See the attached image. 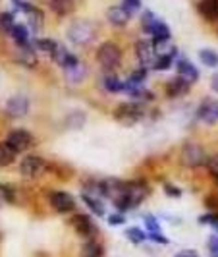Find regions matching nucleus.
Wrapping results in <instances>:
<instances>
[{"instance_id": "nucleus-1", "label": "nucleus", "mask_w": 218, "mask_h": 257, "mask_svg": "<svg viewBox=\"0 0 218 257\" xmlns=\"http://www.w3.org/2000/svg\"><path fill=\"white\" fill-rule=\"evenodd\" d=\"M149 195V186L141 180H133V182H124L122 186V192L116 197L114 207L118 211H129V209H135L137 205H141L143 201L147 199Z\"/></svg>"}, {"instance_id": "nucleus-2", "label": "nucleus", "mask_w": 218, "mask_h": 257, "mask_svg": "<svg viewBox=\"0 0 218 257\" xmlns=\"http://www.w3.org/2000/svg\"><path fill=\"white\" fill-rule=\"evenodd\" d=\"M97 62L106 72H114L122 62V49L112 41H106L97 49Z\"/></svg>"}, {"instance_id": "nucleus-3", "label": "nucleus", "mask_w": 218, "mask_h": 257, "mask_svg": "<svg viewBox=\"0 0 218 257\" xmlns=\"http://www.w3.org/2000/svg\"><path fill=\"white\" fill-rule=\"evenodd\" d=\"M97 37V26L93 22H87V20H79L76 24L68 27V39L74 43V45H79V47H85L89 45L93 39Z\"/></svg>"}, {"instance_id": "nucleus-4", "label": "nucleus", "mask_w": 218, "mask_h": 257, "mask_svg": "<svg viewBox=\"0 0 218 257\" xmlns=\"http://www.w3.org/2000/svg\"><path fill=\"white\" fill-rule=\"evenodd\" d=\"M206 159H208V157H206L205 149H203L199 143H185V145L181 147L180 161L183 167H187V168L205 167Z\"/></svg>"}, {"instance_id": "nucleus-5", "label": "nucleus", "mask_w": 218, "mask_h": 257, "mask_svg": "<svg viewBox=\"0 0 218 257\" xmlns=\"http://www.w3.org/2000/svg\"><path fill=\"white\" fill-rule=\"evenodd\" d=\"M143 116H145V108H143L141 103H137V101L122 103L120 106H116V110H114L116 120H120L122 124H128V126L139 122Z\"/></svg>"}, {"instance_id": "nucleus-6", "label": "nucleus", "mask_w": 218, "mask_h": 257, "mask_svg": "<svg viewBox=\"0 0 218 257\" xmlns=\"http://www.w3.org/2000/svg\"><path fill=\"white\" fill-rule=\"evenodd\" d=\"M47 170V161L43 157H37V155H27L26 159L20 163V172L24 178H29V180H35L39 176H43Z\"/></svg>"}, {"instance_id": "nucleus-7", "label": "nucleus", "mask_w": 218, "mask_h": 257, "mask_svg": "<svg viewBox=\"0 0 218 257\" xmlns=\"http://www.w3.org/2000/svg\"><path fill=\"white\" fill-rule=\"evenodd\" d=\"M49 205L56 213H72L76 209V197L64 190H54L49 193Z\"/></svg>"}, {"instance_id": "nucleus-8", "label": "nucleus", "mask_w": 218, "mask_h": 257, "mask_svg": "<svg viewBox=\"0 0 218 257\" xmlns=\"http://www.w3.org/2000/svg\"><path fill=\"white\" fill-rule=\"evenodd\" d=\"M72 226H74V230L79 234V236H83V238H95L97 234H99V226H97V222L93 220V217L89 215H85V213H77L72 217Z\"/></svg>"}, {"instance_id": "nucleus-9", "label": "nucleus", "mask_w": 218, "mask_h": 257, "mask_svg": "<svg viewBox=\"0 0 218 257\" xmlns=\"http://www.w3.org/2000/svg\"><path fill=\"white\" fill-rule=\"evenodd\" d=\"M6 143H8V145H12V149L16 151V153H22V151H27L29 147H33V145H35V138H33L27 130L16 128L8 134Z\"/></svg>"}, {"instance_id": "nucleus-10", "label": "nucleus", "mask_w": 218, "mask_h": 257, "mask_svg": "<svg viewBox=\"0 0 218 257\" xmlns=\"http://www.w3.org/2000/svg\"><path fill=\"white\" fill-rule=\"evenodd\" d=\"M31 108V101L26 95H14L6 103V114L10 118H24Z\"/></svg>"}, {"instance_id": "nucleus-11", "label": "nucleus", "mask_w": 218, "mask_h": 257, "mask_svg": "<svg viewBox=\"0 0 218 257\" xmlns=\"http://www.w3.org/2000/svg\"><path fill=\"white\" fill-rule=\"evenodd\" d=\"M135 54H137V60L141 62L143 68H153L154 60H156V52H154V47L153 43H149V41H139L137 45H135Z\"/></svg>"}, {"instance_id": "nucleus-12", "label": "nucleus", "mask_w": 218, "mask_h": 257, "mask_svg": "<svg viewBox=\"0 0 218 257\" xmlns=\"http://www.w3.org/2000/svg\"><path fill=\"white\" fill-rule=\"evenodd\" d=\"M191 89V83L189 81H185L183 77H172L170 81L166 83V95L170 99H180L183 95H187Z\"/></svg>"}, {"instance_id": "nucleus-13", "label": "nucleus", "mask_w": 218, "mask_h": 257, "mask_svg": "<svg viewBox=\"0 0 218 257\" xmlns=\"http://www.w3.org/2000/svg\"><path fill=\"white\" fill-rule=\"evenodd\" d=\"M106 18H108V22L114 27H124V26H128L131 16H129L128 10H126L122 4H116V6H110V8H108Z\"/></svg>"}, {"instance_id": "nucleus-14", "label": "nucleus", "mask_w": 218, "mask_h": 257, "mask_svg": "<svg viewBox=\"0 0 218 257\" xmlns=\"http://www.w3.org/2000/svg\"><path fill=\"white\" fill-rule=\"evenodd\" d=\"M176 68H178V76L183 77L185 81H189V83H195L197 79H199V70L195 68V66L189 62V60H185V58H180L178 60V64H176Z\"/></svg>"}, {"instance_id": "nucleus-15", "label": "nucleus", "mask_w": 218, "mask_h": 257, "mask_svg": "<svg viewBox=\"0 0 218 257\" xmlns=\"http://www.w3.org/2000/svg\"><path fill=\"white\" fill-rule=\"evenodd\" d=\"M16 58H18L20 64L26 66V68H35V66H37V54H35L31 45H27V47H18Z\"/></svg>"}, {"instance_id": "nucleus-16", "label": "nucleus", "mask_w": 218, "mask_h": 257, "mask_svg": "<svg viewBox=\"0 0 218 257\" xmlns=\"http://www.w3.org/2000/svg\"><path fill=\"white\" fill-rule=\"evenodd\" d=\"M79 257H104L103 245L99 244L95 238H89V240H85L83 245H81Z\"/></svg>"}, {"instance_id": "nucleus-17", "label": "nucleus", "mask_w": 218, "mask_h": 257, "mask_svg": "<svg viewBox=\"0 0 218 257\" xmlns=\"http://www.w3.org/2000/svg\"><path fill=\"white\" fill-rule=\"evenodd\" d=\"M199 14L206 22H216L218 20V0H201L199 2Z\"/></svg>"}, {"instance_id": "nucleus-18", "label": "nucleus", "mask_w": 218, "mask_h": 257, "mask_svg": "<svg viewBox=\"0 0 218 257\" xmlns=\"http://www.w3.org/2000/svg\"><path fill=\"white\" fill-rule=\"evenodd\" d=\"M85 66L81 64V62H77L74 64L72 68H66L64 70V76L68 79V83H72V85H79L83 79H85Z\"/></svg>"}, {"instance_id": "nucleus-19", "label": "nucleus", "mask_w": 218, "mask_h": 257, "mask_svg": "<svg viewBox=\"0 0 218 257\" xmlns=\"http://www.w3.org/2000/svg\"><path fill=\"white\" fill-rule=\"evenodd\" d=\"M10 35H12L14 43L18 45V47H27V45H31V37H29V29L26 26H16L12 27V31H10Z\"/></svg>"}, {"instance_id": "nucleus-20", "label": "nucleus", "mask_w": 218, "mask_h": 257, "mask_svg": "<svg viewBox=\"0 0 218 257\" xmlns=\"http://www.w3.org/2000/svg\"><path fill=\"white\" fill-rule=\"evenodd\" d=\"M81 199H83V203H85V205L89 207L91 213H95L97 217H104L106 209H104L101 197H95V195H89V193H83V195H81Z\"/></svg>"}, {"instance_id": "nucleus-21", "label": "nucleus", "mask_w": 218, "mask_h": 257, "mask_svg": "<svg viewBox=\"0 0 218 257\" xmlns=\"http://www.w3.org/2000/svg\"><path fill=\"white\" fill-rule=\"evenodd\" d=\"M74 0H51L49 2V6H51V10L56 16H60V18H64V16H68V14H72V10H74Z\"/></svg>"}, {"instance_id": "nucleus-22", "label": "nucleus", "mask_w": 218, "mask_h": 257, "mask_svg": "<svg viewBox=\"0 0 218 257\" xmlns=\"http://www.w3.org/2000/svg\"><path fill=\"white\" fill-rule=\"evenodd\" d=\"M149 35L153 37V41H170V37H172L170 27H168L162 20H158V22L154 24V27L151 29V33H149Z\"/></svg>"}, {"instance_id": "nucleus-23", "label": "nucleus", "mask_w": 218, "mask_h": 257, "mask_svg": "<svg viewBox=\"0 0 218 257\" xmlns=\"http://www.w3.org/2000/svg\"><path fill=\"white\" fill-rule=\"evenodd\" d=\"M16 151L12 149V145H8L6 142L0 143V167H10L16 161Z\"/></svg>"}, {"instance_id": "nucleus-24", "label": "nucleus", "mask_w": 218, "mask_h": 257, "mask_svg": "<svg viewBox=\"0 0 218 257\" xmlns=\"http://www.w3.org/2000/svg\"><path fill=\"white\" fill-rule=\"evenodd\" d=\"M104 89L110 91V93H126V81L118 79L116 76H106L103 79Z\"/></svg>"}, {"instance_id": "nucleus-25", "label": "nucleus", "mask_w": 218, "mask_h": 257, "mask_svg": "<svg viewBox=\"0 0 218 257\" xmlns=\"http://www.w3.org/2000/svg\"><path fill=\"white\" fill-rule=\"evenodd\" d=\"M26 14H27V18H29V26H31V29H33V31H39L41 26H43V12L39 10L37 6L31 4V8H29Z\"/></svg>"}, {"instance_id": "nucleus-26", "label": "nucleus", "mask_w": 218, "mask_h": 257, "mask_svg": "<svg viewBox=\"0 0 218 257\" xmlns=\"http://www.w3.org/2000/svg\"><path fill=\"white\" fill-rule=\"evenodd\" d=\"M199 60L206 66V68H216L218 66V52L212 49H203L199 52Z\"/></svg>"}, {"instance_id": "nucleus-27", "label": "nucleus", "mask_w": 218, "mask_h": 257, "mask_svg": "<svg viewBox=\"0 0 218 257\" xmlns=\"http://www.w3.org/2000/svg\"><path fill=\"white\" fill-rule=\"evenodd\" d=\"M83 124H85V114L81 110H74V112H70L68 118H66V126L72 130H79Z\"/></svg>"}, {"instance_id": "nucleus-28", "label": "nucleus", "mask_w": 218, "mask_h": 257, "mask_svg": "<svg viewBox=\"0 0 218 257\" xmlns=\"http://www.w3.org/2000/svg\"><path fill=\"white\" fill-rule=\"evenodd\" d=\"M147 79V68H137L135 72H131L128 77V85H135V87H139V85H143V81Z\"/></svg>"}, {"instance_id": "nucleus-29", "label": "nucleus", "mask_w": 218, "mask_h": 257, "mask_svg": "<svg viewBox=\"0 0 218 257\" xmlns=\"http://www.w3.org/2000/svg\"><path fill=\"white\" fill-rule=\"evenodd\" d=\"M126 238H128L131 244H141L147 240V234L141 230V228H137V226H131L126 230Z\"/></svg>"}, {"instance_id": "nucleus-30", "label": "nucleus", "mask_w": 218, "mask_h": 257, "mask_svg": "<svg viewBox=\"0 0 218 257\" xmlns=\"http://www.w3.org/2000/svg\"><path fill=\"white\" fill-rule=\"evenodd\" d=\"M56 41H52V39H37L35 41V47H37L41 52H45V54H49L51 56L52 52H54V49H56Z\"/></svg>"}, {"instance_id": "nucleus-31", "label": "nucleus", "mask_w": 218, "mask_h": 257, "mask_svg": "<svg viewBox=\"0 0 218 257\" xmlns=\"http://www.w3.org/2000/svg\"><path fill=\"white\" fill-rule=\"evenodd\" d=\"M14 26H16V18H14V14H10V12L0 14V29H2V31L10 33Z\"/></svg>"}, {"instance_id": "nucleus-32", "label": "nucleus", "mask_w": 218, "mask_h": 257, "mask_svg": "<svg viewBox=\"0 0 218 257\" xmlns=\"http://www.w3.org/2000/svg\"><path fill=\"white\" fill-rule=\"evenodd\" d=\"M156 22H158V18H156V16H154L153 12H149V10H147V12H145L141 16V27H143V31H145V33H151V29L154 27V24H156Z\"/></svg>"}, {"instance_id": "nucleus-33", "label": "nucleus", "mask_w": 218, "mask_h": 257, "mask_svg": "<svg viewBox=\"0 0 218 257\" xmlns=\"http://www.w3.org/2000/svg\"><path fill=\"white\" fill-rule=\"evenodd\" d=\"M12 201H14V188L12 186L2 184V186H0V207L8 205V203H12Z\"/></svg>"}, {"instance_id": "nucleus-34", "label": "nucleus", "mask_w": 218, "mask_h": 257, "mask_svg": "<svg viewBox=\"0 0 218 257\" xmlns=\"http://www.w3.org/2000/svg\"><path fill=\"white\" fill-rule=\"evenodd\" d=\"M172 62H174V56H156V60H154L153 68L154 70H168L170 66H172Z\"/></svg>"}, {"instance_id": "nucleus-35", "label": "nucleus", "mask_w": 218, "mask_h": 257, "mask_svg": "<svg viewBox=\"0 0 218 257\" xmlns=\"http://www.w3.org/2000/svg\"><path fill=\"white\" fill-rule=\"evenodd\" d=\"M122 6L128 10L129 16H133L141 10V0H122Z\"/></svg>"}, {"instance_id": "nucleus-36", "label": "nucleus", "mask_w": 218, "mask_h": 257, "mask_svg": "<svg viewBox=\"0 0 218 257\" xmlns=\"http://www.w3.org/2000/svg\"><path fill=\"white\" fill-rule=\"evenodd\" d=\"M145 226L149 232H160V222L153 215H145Z\"/></svg>"}, {"instance_id": "nucleus-37", "label": "nucleus", "mask_w": 218, "mask_h": 257, "mask_svg": "<svg viewBox=\"0 0 218 257\" xmlns=\"http://www.w3.org/2000/svg\"><path fill=\"white\" fill-rule=\"evenodd\" d=\"M206 170L212 174V176H216L218 178V155H212V157H208L206 159Z\"/></svg>"}, {"instance_id": "nucleus-38", "label": "nucleus", "mask_w": 218, "mask_h": 257, "mask_svg": "<svg viewBox=\"0 0 218 257\" xmlns=\"http://www.w3.org/2000/svg\"><path fill=\"white\" fill-rule=\"evenodd\" d=\"M147 238H149V240H153V242H156V244H168V242H170L162 232H149V234H147Z\"/></svg>"}, {"instance_id": "nucleus-39", "label": "nucleus", "mask_w": 218, "mask_h": 257, "mask_svg": "<svg viewBox=\"0 0 218 257\" xmlns=\"http://www.w3.org/2000/svg\"><path fill=\"white\" fill-rule=\"evenodd\" d=\"M201 224H218V213H206V215H203L201 217Z\"/></svg>"}, {"instance_id": "nucleus-40", "label": "nucleus", "mask_w": 218, "mask_h": 257, "mask_svg": "<svg viewBox=\"0 0 218 257\" xmlns=\"http://www.w3.org/2000/svg\"><path fill=\"white\" fill-rule=\"evenodd\" d=\"M108 222H110L112 226H118V224H124V222H126V219H124V215L118 211L116 215H110V217H108Z\"/></svg>"}, {"instance_id": "nucleus-41", "label": "nucleus", "mask_w": 218, "mask_h": 257, "mask_svg": "<svg viewBox=\"0 0 218 257\" xmlns=\"http://www.w3.org/2000/svg\"><path fill=\"white\" fill-rule=\"evenodd\" d=\"M208 249H210V257H218V236H212L208 240Z\"/></svg>"}, {"instance_id": "nucleus-42", "label": "nucleus", "mask_w": 218, "mask_h": 257, "mask_svg": "<svg viewBox=\"0 0 218 257\" xmlns=\"http://www.w3.org/2000/svg\"><path fill=\"white\" fill-rule=\"evenodd\" d=\"M164 192H166V195H170V197H181V190H180V188H176V186H170V184H166V186H164Z\"/></svg>"}, {"instance_id": "nucleus-43", "label": "nucleus", "mask_w": 218, "mask_h": 257, "mask_svg": "<svg viewBox=\"0 0 218 257\" xmlns=\"http://www.w3.org/2000/svg\"><path fill=\"white\" fill-rule=\"evenodd\" d=\"M174 257H201L195 249H181V251H178Z\"/></svg>"}, {"instance_id": "nucleus-44", "label": "nucleus", "mask_w": 218, "mask_h": 257, "mask_svg": "<svg viewBox=\"0 0 218 257\" xmlns=\"http://www.w3.org/2000/svg\"><path fill=\"white\" fill-rule=\"evenodd\" d=\"M210 87H212V91H214V93H218V72L210 77Z\"/></svg>"}, {"instance_id": "nucleus-45", "label": "nucleus", "mask_w": 218, "mask_h": 257, "mask_svg": "<svg viewBox=\"0 0 218 257\" xmlns=\"http://www.w3.org/2000/svg\"><path fill=\"white\" fill-rule=\"evenodd\" d=\"M214 228H216V232H218V224H214Z\"/></svg>"}, {"instance_id": "nucleus-46", "label": "nucleus", "mask_w": 218, "mask_h": 257, "mask_svg": "<svg viewBox=\"0 0 218 257\" xmlns=\"http://www.w3.org/2000/svg\"><path fill=\"white\" fill-rule=\"evenodd\" d=\"M216 180H218V178H216Z\"/></svg>"}]
</instances>
